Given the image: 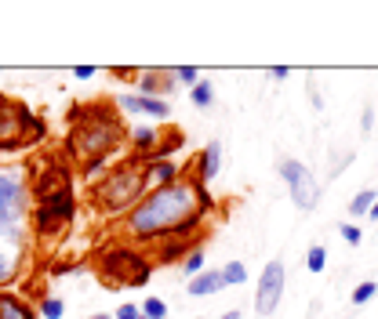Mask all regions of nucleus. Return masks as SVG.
I'll use <instances>...</instances> for the list:
<instances>
[{
  "instance_id": "obj_25",
  "label": "nucleus",
  "mask_w": 378,
  "mask_h": 319,
  "mask_svg": "<svg viewBox=\"0 0 378 319\" xmlns=\"http://www.w3.org/2000/svg\"><path fill=\"white\" fill-rule=\"evenodd\" d=\"M182 269H186L189 279L200 276V272H204V254H200V250H189V254H186V261H182Z\"/></svg>"
},
{
  "instance_id": "obj_26",
  "label": "nucleus",
  "mask_w": 378,
  "mask_h": 319,
  "mask_svg": "<svg viewBox=\"0 0 378 319\" xmlns=\"http://www.w3.org/2000/svg\"><path fill=\"white\" fill-rule=\"evenodd\" d=\"M62 312H66L62 298H44V301H41V316H44V319H62Z\"/></svg>"
},
{
  "instance_id": "obj_8",
  "label": "nucleus",
  "mask_w": 378,
  "mask_h": 319,
  "mask_svg": "<svg viewBox=\"0 0 378 319\" xmlns=\"http://www.w3.org/2000/svg\"><path fill=\"white\" fill-rule=\"evenodd\" d=\"M73 214H77V200H73V189H69V193H62V196L44 200L33 214V225H36V233H58Z\"/></svg>"
},
{
  "instance_id": "obj_19",
  "label": "nucleus",
  "mask_w": 378,
  "mask_h": 319,
  "mask_svg": "<svg viewBox=\"0 0 378 319\" xmlns=\"http://www.w3.org/2000/svg\"><path fill=\"white\" fill-rule=\"evenodd\" d=\"M189 102H193L197 109H208L211 102H215V84H211V80H197L193 87H189Z\"/></svg>"
},
{
  "instance_id": "obj_30",
  "label": "nucleus",
  "mask_w": 378,
  "mask_h": 319,
  "mask_svg": "<svg viewBox=\"0 0 378 319\" xmlns=\"http://www.w3.org/2000/svg\"><path fill=\"white\" fill-rule=\"evenodd\" d=\"M80 167H84V171H80L84 178H95V174L106 171V160H87V163H80Z\"/></svg>"
},
{
  "instance_id": "obj_22",
  "label": "nucleus",
  "mask_w": 378,
  "mask_h": 319,
  "mask_svg": "<svg viewBox=\"0 0 378 319\" xmlns=\"http://www.w3.org/2000/svg\"><path fill=\"white\" fill-rule=\"evenodd\" d=\"M138 309H142L146 319H168V301H160V298H146Z\"/></svg>"
},
{
  "instance_id": "obj_10",
  "label": "nucleus",
  "mask_w": 378,
  "mask_h": 319,
  "mask_svg": "<svg viewBox=\"0 0 378 319\" xmlns=\"http://www.w3.org/2000/svg\"><path fill=\"white\" fill-rule=\"evenodd\" d=\"M22 228L19 225H0V283H8V279H15L19 265H22Z\"/></svg>"
},
{
  "instance_id": "obj_23",
  "label": "nucleus",
  "mask_w": 378,
  "mask_h": 319,
  "mask_svg": "<svg viewBox=\"0 0 378 319\" xmlns=\"http://www.w3.org/2000/svg\"><path fill=\"white\" fill-rule=\"evenodd\" d=\"M306 269H309V272H324V269H327V250H324L320 244L309 247V254H306Z\"/></svg>"
},
{
  "instance_id": "obj_33",
  "label": "nucleus",
  "mask_w": 378,
  "mask_h": 319,
  "mask_svg": "<svg viewBox=\"0 0 378 319\" xmlns=\"http://www.w3.org/2000/svg\"><path fill=\"white\" fill-rule=\"evenodd\" d=\"M73 76H77V80H91V76H95V66H77V69H73Z\"/></svg>"
},
{
  "instance_id": "obj_4",
  "label": "nucleus",
  "mask_w": 378,
  "mask_h": 319,
  "mask_svg": "<svg viewBox=\"0 0 378 319\" xmlns=\"http://www.w3.org/2000/svg\"><path fill=\"white\" fill-rule=\"evenodd\" d=\"M47 138V123L15 102L11 95H0V149H22Z\"/></svg>"
},
{
  "instance_id": "obj_5",
  "label": "nucleus",
  "mask_w": 378,
  "mask_h": 319,
  "mask_svg": "<svg viewBox=\"0 0 378 319\" xmlns=\"http://www.w3.org/2000/svg\"><path fill=\"white\" fill-rule=\"evenodd\" d=\"M149 261L146 254H138L131 247H113L102 254V265H98V276L109 283V290H124V287H142L149 279Z\"/></svg>"
},
{
  "instance_id": "obj_15",
  "label": "nucleus",
  "mask_w": 378,
  "mask_h": 319,
  "mask_svg": "<svg viewBox=\"0 0 378 319\" xmlns=\"http://www.w3.org/2000/svg\"><path fill=\"white\" fill-rule=\"evenodd\" d=\"M189 298H211L219 294V290H225V279H222V269H204L200 276L189 279Z\"/></svg>"
},
{
  "instance_id": "obj_7",
  "label": "nucleus",
  "mask_w": 378,
  "mask_h": 319,
  "mask_svg": "<svg viewBox=\"0 0 378 319\" xmlns=\"http://www.w3.org/2000/svg\"><path fill=\"white\" fill-rule=\"evenodd\" d=\"M26 218V182L15 171H0V225H19Z\"/></svg>"
},
{
  "instance_id": "obj_35",
  "label": "nucleus",
  "mask_w": 378,
  "mask_h": 319,
  "mask_svg": "<svg viewBox=\"0 0 378 319\" xmlns=\"http://www.w3.org/2000/svg\"><path fill=\"white\" fill-rule=\"evenodd\" d=\"M211 319H241V312L233 309V312H225V316H211Z\"/></svg>"
},
{
  "instance_id": "obj_21",
  "label": "nucleus",
  "mask_w": 378,
  "mask_h": 319,
  "mask_svg": "<svg viewBox=\"0 0 378 319\" xmlns=\"http://www.w3.org/2000/svg\"><path fill=\"white\" fill-rule=\"evenodd\" d=\"M222 279H225V287H241L247 279V269L241 261H230V265H222Z\"/></svg>"
},
{
  "instance_id": "obj_6",
  "label": "nucleus",
  "mask_w": 378,
  "mask_h": 319,
  "mask_svg": "<svg viewBox=\"0 0 378 319\" xmlns=\"http://www.w3.org/2000/svg\"><path fill=\"white\" fill-rule=\"evenodd\" d=\"M276 174H280L284 182H287V189H291V200H295L298 211H313V207H317L320 185H317V178H313V171L306 167V163H298V160H280V163H276Z\"/></svg>"
},
{
  "instance_id": "obj_31",
  "label": "nucleus",
  "mask_w": 378,
  "mask_h": 319,
  "mask_svg": "<svg viewBox=\"0 0 378 319\" xmlns=\"http://www.w3.org/2000/svg\"><path fill=\"white\" fill-rule=\"evenodd\" d=\"M349 163H353V152H342V156L331 163V178H338V174H342V167H349Z\"/></svg>"
},
{
  "instance_id": "obj_36",
  "label": "nucleus",
  "mask_w": 378,
  "mask_h": 319,
  "mask_svg": "<svg viewBox=\"0 0 378 319\" xmlns=\"http://www.w3.org/2000/svg\"><path fill=\"white\" fill-rule=\"evenodd\" d=\"M368 214H371V222H378V200L371 203V211H368Z\"/></svg>"
},
{
  "instance_id": "obj_17",
  "label": "nucleus",
  "mask_w": 378,
  "mask_h": 319,
  "mask_svg": "<svg viewBox=\"0 0 378 319\" xmlns=\"http://www.w3.org/2000/svg\"><path fill=\"white\" fill-rule=\"evenodd\" d=\"M146 167H149V182H153V189L157 185H171V182L182 178V171L175 167L171 160H153V163H146Z\"/></svg>"
},
{
  "instance_id": "obj_14",
  "label": "nucleus",
  "mask_w": 378,
  "mask_h": 319,
  "mask_svg": "<svg viewBox=\"0 0 378 319\" xmlns=\"http://www.w3.org/2000/svg\"><path fill=\"white\" fill-rule=\"evenodd\" d=\"M117 106L124 109V113H138V117H153V120H164L171 113V106L164 98H146V95H120V102Z\"/></svg>"
},
{
  "instance_id": "obj_32",
  "label": "nucleus",
  "mask_w": 378,
  "mask_h": 319,
  "mask_svg": "<svg viewBox=\"0 0 378 319\" xmlns=\"http://www.w3.org/2000/svg\"><path fill=\"white\" fill-rule=\"evenodd\" d=\"M371 127H375V113H371V109H364V113H360V131L368 134Z\"/></svg>"
},
{
  "instance_id": "obj_29",
  "label": "nucleus",
  "mask_w": 378,
  "mask_h": 319,
  "mask_svg": "<svg viewBox=\"0 0 378 319\" xmlns=\"http://www.w3.org/2000/svg\"><path fill=\"white\" fill-rule=\"evenodd\" d=\"M113 319H146V316H142V309H138V305H120Z\"/></svg>"
},
{
  "instance_id": "obj_18",
  "label": "nucleus",
  "mask_w": 378,
  "mask_h": 319,
  "mask_svg": "<svg viewBox=\"0 0 378 319\" xmlns=\"http://www.w3.org/2000/svg\"><path fill=\"white\" fill-rule=\"evenodd\" d=\"M0 319H36L26 301H19L15 294H0Z\"/></svg>"
},
{
  "instance_id": "obj_34",
  "label": "nucleus",
  "mask_w": 378,
  "mask_h": 319,
  "mask_svg": "<svg viewBox=\"0 0 378 319\" xmlns=\"http://www.w3.org/2000/svg\"><path fill=\"white\" fill-rule=\"evenodd\" d=\"M287 73H291V69H287V66H269V76H273V80H284Z\"/></svg>"
},
{
  "instance_id": "obj_3",
  "label": "nucleus",
  "mask_w": 378,
  "mask_h": 319,
  "mask_svg": "<svg viewBox=\"0 0 378 319\" xmlns=\"http://www.w3.org/2000/svg\"><path fill=\"white\" fill-rule=\"evenodd\" d=\"M146 189H149V167L138 156H131L120 167L106 171V178L91 189V203L98 214H124V211L131 214L146 200Z\"/></svg>"
},
{
  "instance_id": "obj_12",
  "label": "nucleus",
  "mask_w": 378,
  "mask_h": 319,
  "mask_svg": "<svg viewBox=\"0 0 378 319\" xmlns=\"http://www.w3.org/2000/svg\"><path fill=\"white\" fill-rule=\"evenodd\" d=\"M69 167H62V163H58V167H47V171H36V189H33V193H36V200H52V196H62V193H69Z\"/></svg>"
},
{
  "instance_id": "obj_16",
  "label": "nucleus",
  "mask_w": 378,
  "mask_h": 319,
  "mask_svg": "<svg viewBox=\"0 0 378 319\" xmlns=\"http://www.w3.org/2000/svg\"><path fill=\"white\" fill-rule=\"evenodd\" d=\"M189 254V236H171V239H160L157 244V261L160 265H171V261H186Z\"/></svg>"
},
{
  "instance_id": "obj_9",
  "label": "nucleus",
  "mask_w": 378,
  "mask_h": 319,
  "mask_svg": "<svg viewBox=\"0 0 378 319\" xmlns=\"http://www.w3.org/2000/svg\"><path fill=\"white\" fill-rule=\"evenodd\" d=\"M284 298V261H269L258 276V290H255V312L269 316L276 312V305Z\"/></svg>"
},
{
  "instance_id": "obj_20",
  "label": "nucleus",
  "mask_w": 378,
  "mask_h": 319,
  "mask_svg": "<svg viewBox=\"0 0 378 319\" xmlns=\"http://www.w3.org/2000/svg\"><path fill=\"white\" fill-rule=\"evenodd\" d=\"M375 200H378V193H375V189H364V193H357V196L349 200V214H353V218H360V214H368Z\"/></svg>"
},
{
  "instance_id": "obj_28",
  "label": "nucleus",
  "mask_w": 378,
  "mask_h": 319,
  "mask_svg": "<svg viewBox=\"0 0 378 319\" xmlns=\"http://www.w3.org/2000/svg\"><path fill=\"white\" fill-rule=\"evenodd\" d=\"M338 233H342V239L349 247H360V239H364V228L360 225H338Z\"/></svg>"
},
{
  "instance_id": "obj_2",
  "label": "nucleus",
  "mask_w": 378,
  "mask_h": 319,
  "mask_svg": "<svg viewBox=\"0 0 378 319\" xmlns=\"http://www.w3.org/2000/svg\"><path fill=\"white\" fill-rule=\"evenodd\" d=\"M124 145V123L113 113L109 102H95V106H73L69 109V138L66 152L77 163L87 160H106L109 152Z\"/></svg>"
},
{
  "instance_id": "obj_13",
  "label": "nucleus",
  "mask_w": 378,
  "mask_h": 319,
  "mask_svg": "<svg viewBox=\"0 0 378 319\" xmlns=\"http://www.w3.org/2000/svg\"><path fill=\"white\" fill-rule=\"evenodd\" d=\"M219 167H222V142H208L193 160V178L200 185H208L219 178Z\"/></svg>"
},
{
  "instance_id": "obj_24",
  "label": "nucleus",
  "mask_w": 378,
  "mask_h": 319,
  "mask_svg": "<svg viewBox=\"0 0 378 319\" xmlns=\"http://www.w3.org/2000/svg\"><path fill=\"white\" fill-rule=\"evenodd\" d=\"M375 294H378V283H371V279H364L360 287H353L349 301H353V305H368V301H371Z\"/></svg>"
},
{
  "instance_id": "obj_37",
  "label": "nucleus",
  "mask_w": 378,
  "mask_h": 319,
  "mask_svg": "<svg viewBox=\"0 0 378 319\" xmlns=\"http://www.w3.org/2000/svg\"><path fill=\"white\" fill-rule=\"evenodd\" d=\"M91 319H113V316H106V312H98V316H91Z\"/></svg>"
},
{
  "instance_id": "obj_1",
  "label": "nucleus",
  "mask_w": 378,
  "mask_h": 319,
  "mask_svg": "<svg viewBox=\"0 0 378 319\" xmlns=\"http://www.w3.org/2000/svg\"><path fill=\"white\" fill-rule=\"evenodd\" d=\"M215 211L208 185H200L193 174H182L171 185H157L153 193L128 214V236L138 244H160L171 236H189L193 228Z\"/></svg>"
},
{
  "instance_id": "obj_11",
  "label": "nucleus",
  "mask_w": 378,
  "mask_h": 319,
  "mask_svg": "<svg viewBox=\"0 0 378 319\" xmlns=\"http://www.w3.org/2000/svg\"><path fill=\"white\" fill-rule=\"evenodd\" d=\"M138 95H146V98H164L168 102V95L179 87V80H175V73L171 69H138Z\"/></svg>"
},
{
  "instance_id": "obj_27",
  "label": "nucleus",
  "mask_w": 378,
  "mask_h": 319,
  "mask_svg": "<svg viewBox=\"0 0 378 319\" xmlns=\"http://www.w3.org/2000/svg\"><path fill=\"white\" fill-rule=\"evenodd\" d=\"M171 73H175V80H179V84H189V87L200 80V69L197 66H179V69H171Z\"/></svg>"
}]
</instances>
